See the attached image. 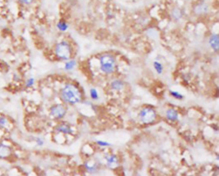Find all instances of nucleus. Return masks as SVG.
<instances>
[{
	"label": "nucleus",
	"mask_w": 219,
	"mask_h": 176,
	"mask_svg": "<svg viewBox=\"0 0 219 176\" xmlns=\"http://www.w3.org/2000/svg\"><path fill=\"white\" fill-rule=\"evenodd\" d=\"M34 142L36 145V146H37L38 147H42L43 146L45 145V139L43 137H40V136H38V137H36L34 139Z\"/></svg>",
	"instance_id": "20"
},
{
	"label": "nucleus",
	"mask_w": 219,
	"mask_h": 176,
	"mask_svg": "<svg viewBox=\"0 0 219 176\" xmlns=\"http://www.w3.org/2000/svg\"><path fill=\"white\" fill-rule=\"evenodd\" d=\"M106 165L111 169L117 168L119 166V159L115 154H108L105 156Z\"/></svg>",
	"instance_id": "9"
},
{
	"label": "nucleus",
	"mask_w": 219,
	"mask_h": 176,
	"mask_svg": "<svg viewBox=\"0 0 219 176\" xmlns=\"http://www.w3.org/2000/svg\"><path fill=\"white\" fill-rule=\"evenodd\" d=\"M89 95L92 100L97 101L99 99V94L97 90L95 88H92L89 90Z\"/></svg>",
	"instance_id": "19"
},
{
	"label": "nucleus",
	"mask_w": 219,
	"mask_h": 176,
	"mask_svg": "<svg viewBox=\"0 0 219 176\" xmlns=\"http://www.w3.org/2000/svg\"><path fill=\"white\" fill-rule=\"evenodd\" d=\"M96 143H97V145H98L99 147H102V148L108 147H109V146L111 145L110 143H109L108 141H103V140H97L96 141Z\"/></svg>",
	"instance_id": "23"
},
{
	"label": "nucleus",
	"mask_w": 219,
	"mask_h": 176,
	"mask_svg": "<svg viewBox=\"0 0 219 176\" xmlns=\"http://www.w3.org/2000/svg\"><path fill=\"white\" fill-rule=\"evenodd\" d=\"M84 167L86 172L91 174H96L99 170V166L97 162L85 161L84 164Z\"/></svg>",
	"instance_id": "10"
},
{
	"label": "nucleus",
	"mask_w": 219,
	"mask_h": 176,
	"mask_svg": "<svg viewBox=\"0 0 219 176\" xmlns=\"http://www.w3.org/2000/svg\"><path fill=\"white\" fill-rule=\"evenodd\" d=\"M208 10V6L206 3H202L201 5L197 6L196 9V11H197V13L199 14H203L205 13Z\"/></svg>",
	"instance_id": "22"
},
{
	"label": "nucleus",
	"mask_w": 219,
	"mask_h": 176,
	"mask_svg": "<svg viewBox=\"0 0 219 176\" xmlns=\"http://www.w3.org/2000/svg\"><path fill=\"white\" fill-rule=\"evenodd\" d=\"M153 66L155 72H156L158 74H162V71H163V66H162V65L160 62L158 61H154L153 63Z\"/></svg>",
	"instance_id": "17"
},
{
	"label": "nucleus",
	"mask_w": 219,
	"mask_h": 176,
	"mask_svg": "<svg viewBox=\"0 0 219 176\" xmlns=\"http://www.w3.org/2000/svg\"><path fill=\"white\" fill-rule=\"evenodd\" d=\"M157 119V112L154 108L150 107H144L139 114V119L143 124L149 125L155 122Z\"/></svg>",
	"instance_id": "6"
},
{
	"label": "nucleus",
	"mask_w": 219,
	"mask_h": 176,
	"mask_svg": "<svg viewBox=\"0 0 219 176\" xmlns=\"http://www.w3.org/2000/svg\"><path fill=\"white\" fill-rule=\"evenodd\" d=\"M53 130H54V134L62 135L63 136L73 135L75 133V130L73 125L64 120L57 122L53 128Z\"/></svg>",
	"instance_id": "5"
},
{
	"label": "nucleus",
	"mask_w": 219,
	"mask_h": 176,
	"mask_svg": "<svg viewBox=\"0 0 219 176\" xmlns=\"http://www.w3.org/2000/svg\"><path fill=\"white\" fill-rule=\"evenodd\" d=\"M166 118L170 121L175 122L178 120L179 119V113L177 110L175 108H168L166 111Z\"/></svg>",
	"instance_id": "11"
},
{
	"label": "nucleus",
	"mask_w": 219,
	"mask_h": 176,
	"mask_svg": "<svg viewBox=\"0 0 219 176\" xmlns=\"http://www.w3.org/2000/svg\"><path fill=\"white\" fill-rule=\"evenodd\" d=\"M125 83L124 82L120 79H115L112 81L111 83V88L114 91H121L124 88Z\"/></svg>",
	"instance_id": "13"
},
{
	"label": "nucleus",
	"mask_w": 219,
	"mask_h": 176,
	"mask_svg": "<svg viewBox=\"0 0 219 176\" xmlns=\"http://www.w3.org/2000/svg\"><path fill=\"white\" fill-rule=\"evenodd\" d=\"M170 94L172 98L177 99V100L181 101L184 99V95L181 93L175 90H170Z\"/></svg>",
	"instance_id": "18"
},
{
	"label": "nucleus",
	"mask_w": 219,
	"mask_h": 176,
	"mask_svg": "<svg viewBox=\"0 0 219 176\" xmlns=\"http://www.w3.org/2000/svg\"><path fill=\"white\" fill-rule=\"evenodd\" d=\"M14 128V123L8 115L0 113V130L2 132H11Z\"/></svg>",
	"instance_id": "8"
},
{
	"label": "nucleus",
	"mask_w": 219,
	"mask_h": 176,
	"mask_svg": "<svg viewBox=\"0 0 219 176\" xmlns=\"http://www.w3.org/2000/svg\"><path fill=\"white\" fill-rule=\"evenodd\" d=\"M0 176H8V175H6V174H3V173H2V174H0Z\"/></svg>",
	"instance_id": "25"
},
{
	"label": "nucleus",
	"mask_w": 219,
	"mask_h": 176,
	"mask_svg": "<svg viewBox=\"0 0 219 176\" xmlns=\"http://www.w3.org/2000/svg\"><path fill=\"white\" fill-rule=\"evenodd\" d=\"M77 65V62L74 59H69V60L66 61L64 64V70L66 71H71L73 70Z\"/></svg>",
	"instance_id": "15"
},
{
	"label": "nucleus",
	"mask_w": 219,
	"mask_h": 176,
	"mask_svg": "<svg viewBox=\"0 0 219 176\" xmlns=\"http://www.w3.org/2000/svg\"><path fill=\"white\" fill-rule=\"evenodd\" d=\"M54 53L59 60L67 61L71 58L73 54L72 46L69 41L62 40L55 45Z\"/></svg>",
	"instance_id": "2"
},
{
	"label": "nucleus",
	"mask_w": 219,
	"mask_h": 176,
	"mask_svg": "<svg viewBox=\"0 0 219 176\" xmlns=\"http://www.w3.org/2000/svg\"><path fill=\"white\" fill-rule=\"evenodd\" d=\"M67 114V106L62 102L53 103L48 108L49 118L56 123L64 120Z\"/></svg>",
	"instance_id": "3"
},
{
	"label": "nucleus",
	"mask_w": 219,
	"mask_h": 176,
	"mask_svg": "<svg viewBox=\"0 0 219 176\" xmlns=\"http://www.w3.org/2000/svg\"><path fill=\"white\" fill-rule=\"evenodd\" d=\"M18 1L24 5H30L34 2V0H18Z\"/></svg>",
	"instance_id": "24"
},
{
	"label": "nucleus",
	"mask_w": 219,
	"mask_h": 176,
	"mask_svg": "<svg viewBox=\"0 0 219 176\" xmlns=\"http://www.w3.org/2000/svg\"><path fill=\"white\" fill-rule=\"evenodd\" d=\"M218 40H219L218 35L217 34H212L210 38V40H209V43H210V46L215 52H218V47H219Z\"/></svg>",
	"instance_id": "12"
},
{
	"label": "nucleus",
	"mask_w": 219,
	"mask_h": 176,
	"mask_svg": "<svg viewBox=\"0 0 219 176\" xmlns=\"http://www.w3.org/2000/svg\"><path fill=\"white\" fill-rule=\"evenodd\" d=\"M14 154L13 146L8 141L0 140V160H8Z\"/></svg>",
	"instance_id": "7"
},
{
	"label": "nucleus",
	"mask_w": 219,
	"mask_h": 176,
	"mask_svg": "<svg viewBox=\"0 0 219 176\" xmlns=\"http://www.w3.org/2000/svg\"><path fill=\"white\" fill-rule=\"evenodd\" d=\"M61 102L66 106H75L83 101V94L77 85L73 83H66L59 91Z\"/></svg>",
	"instance_id": "1"
},
{
	"label": "nucleus",
	"mask_w": 219,
	"mask_h": 176,
	"mask_svg": "<svg viewBox=\"0 0 219 176\" xmlns=\"http://www.w3.org/2000/svg\"><path fill=\"white\" fill-rule=\"evenodd\" d=\"M57 28L60 32H64L68 31V29H69V25L66 21L61 19L57 23Z\"/></svg>",
	"instance_id": "14"
},
{
	"label": "nucleus",
	"mask_w": 219,
	"mask_h": 176,
	"mask_svg": "<svg viewBox=\"0 0 219 176\" xmlns=\"http://www.w3.org/2000/svg\"><path fill=\"white\" fill-rule=\"evenodd\" d=\"M100 69L105 74H111L117 69V61L113 55L105 54L102 55L99 59Z\"/></svg>",
	"instance_id": "4"
},
{
	"label": "nucleus",
	"mask_w": 219,
	"mask_h": 176,
	"mask_svg": "<svg viewBox=\"0 0 219 176\" xmlns=\"http://www.w3.org/2000/svg\"><path fill=\"white\" fill-rule=\"evenodd\" d=\"M35 85V79L33 77H30L26 79L25 83V87L27 89L32 88Z\"/></svg>",
	"instance_id": "16"
},
{
	"label": "nucleus",
	"mask_w": 219,
	"mask_h": 176,
	"mask_svg": "<svg viewBox=\"0 0 219 176\" xmlns=\"http://www.w3.org/2000/svg\"><path fill=\"white\" fill-rule=\"evenodd\" d=\"M182 12L179 9L175 8L172 11V17L176 20H179L182 17Z\"/></svg>",
	"instance_id": "21"
}]
</instances>
